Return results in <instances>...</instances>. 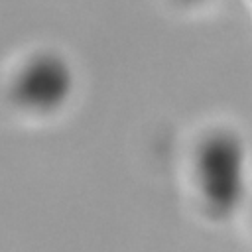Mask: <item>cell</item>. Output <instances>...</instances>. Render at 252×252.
<instances>
[{
    "mask_svg": "<svg viewBox=\"0 0 252 252\" xmlns=\"http://www.w3.org/2000/svg\"><path fill=\"white\" fill-rule=\"evenodd\" d=\"M203 195L215 213H230L242 195V148L228 134L211 136L199 152Z\"/></svg>",
    "mask_w": 252,
    "mask_h": 252,
    "instance_id": "obj_1",
    "label": "cell"
}]
</instances>
